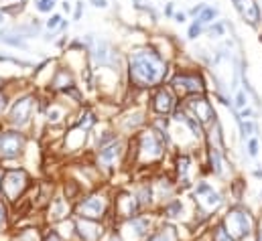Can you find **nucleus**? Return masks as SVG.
Masks as SVG:
<instances>
[{
    "instance_id": "obj_37",
    "label": "nucleus",
    "mask_w": 262,
    "mask_h": 241,
    "mask_svg": "<svg viewBox=\"0 0 262 241\" xmlns=\"http://www.w3.org/2000/svg\"><path fill=\"white\" fill-rule=\"evenodd\" d=\"M254 241H262V217L256 221V235H254Z\"/></svg>"
},
{
    "instance_id": "obj_30",
    "label": "nucleus",
    "mask_w": 262,
    "mask_h": 241,
    "mask_svg": "<svg viewBox=\"0 0 262 241\" xmlns=\"http://www.w3.org/2000/svg\"><path fill=\"white\" fill-rule=\"evenodd\" d=\"M61 25H63V19H61V15H53V17L47 21V29H49V31L61 29Z\"/></svg>"
},
{
    "instance_id": "obj_3",
    "label": "nucleus",
    "mask_w": 262,
    "mask_h": 241,
    "mask_svg": "<svg viewBox=\"0 0 262 241\" xmlns=\"http://www.w3.org/2000/svg\"><path fill=\"white\" fill-rule=\"evenodd\" d=\"M224 227L230 231V235L236 241H254L256 235V219L252 215V211L244 205H232L226 215L222 217Z\"/></svg>"
},
{
    "instance_id": "obj_25",
    "label": "nucleus",
    "mask_w": 262,
    "mask_h": 241,
    "mask_svg": "<svg viewBox=\"0 0 262 241\" xmlns=\"http://www.w3.org/2000/svg\"><path fill=\"white\" fill-rule=\"evenodd\" d=\"M41 241H65V239H63V235L57 231L55 225H49V227L43 231V239H41Z\"/></svg>"
},
{
    "instance_id": "obj_14",
    "label": "nucleus",
    "mask_w": 262,
    "mask_h": 241,
    "mask_svg": "<svg viewBox=\"0 0 262 241\" xmlns=\"http://www.w3.org/2000/svg\"><path fill=\"white\" fill-rule=\"evenodd\" d=\"M183 215H185V201H183L181 197L171 199V201H167V203L161 207V217H163L167 223L179 221V219H183Z\"/></svg>"
},
{
    "instance_id": "obj_6",
    "label": "nucleus",
    "mask_w": 262,
    "mask_h": 241,
    "mask_svg": "<svg viewBox=\"0 0 262 241\" xmlns=\"http://www.w3.org/2000/svg\"><path fill=\"white\" fill-rule=\"evenodd\" d=\"M193 201L197 205V211L205 217L214 215V211H218L222 205H224V197L220 191L214 189V185L205 183V181H199L195 187H193Z\"/></svg>"
},
{
    "instance_id": "obj_20",
    "label": "nucleus",
    "mask_w": 262,
    "mask_h": 241,
    "mask_svg": "<svg viewBox=\"0 0 262 241\" xmlns=\"http://www.w3.org/2000/svg\"><path fill=\"white\" fill-rule=\"evenodd\" d=\"M51 86L55 88V90H71L73 88V77H71V73L65 69V67H61V69H57L55 71V75H53V79H51Z\"/></svg>"
},
{
    "instance_id": "obj_28",
    "label": "nucleus",
    "mask_w": 262,
    "mask_h": 241,
    "mask_svg": "<svg viewBox=\"0 0 262 241\" xmlns=\"http://www.w3.org/2000/svg\"><path fill=\"white\" fill-rule=\"evenodd\" d=\"M216 15H218V9H207V7H205V9H203V13L199 15V19H197V21H199L201 25H205V23L214 21V19H216Z\"/></svg>"
},
{
    "instance_id": "obj_44",
    "label": "nucleus",
    "mask_w": 262,
    "mask_h": 241,
    "mask_svg": "<svg viewBox=\"0 0 262 241\" xmlns=\"http://www.w3.org/2000/svg\"><path fill=\"white\" fill-rule=\"evenodd\" d=\"M0 195H3V169H0Z\"/></svg>"
},
{
    "instance_id": "obj_46",
    "label": "nucleus",
    "mask_w": 262,
    "mask_h": 241,
    "mask_svg": "<svg viewBox=\"0 0 262 241\" xmlns=\"http://www.w3.org/2000/svg\"><path fill=\"white\" fill-rule=\"evenodd\" d=\"M0 23H3V13H0Z\"/></svg>"
},
{
    "instance_id": "obj_10",
    "label": "nucleus",
    "mask_w": 262,
    "mask_h": 241,
    "mask_svg": "<svg viewBox=\"0 0 262 241\" xmlns=\"http://www.w3.org/2000/svg\"><path fill=\"white\" fill-rule=\"evenodd\" d=\"M124 152H126V150H124V144H122L120 140H116V142H112V144L100 148V150H98V156H96L98 171H102V173H106V175L114 173L116 165L124 158Z\"/></svg>"
},
{
    "instance_id": "obj_15",
    "label": "nucleus",
    "mask_w": 262,
    "mask_h": 241,
    "mask_svg": "<svg viewBox=\"0 0 262 241\" xmlns=\"http://www.w3.org/2000/svg\"><path fill=\"white\" fill-rule=\"evenodd\" d=\"M146 241H181V235L177 231V227H175L173 223H161L148 237Z\"/></svg>"
},
{
    "instance_id": "obj_36",
    "label": "nucleus",
    "mask_w": 262,
    "mask_h": 241,
    "mask_svg": "<svg viewBox=\"0 0 262 241\" xmlns=\"http://www.w3.org/2000/svg\"><path fill=\"white\" fill-rule=\"evenodd\" d=\"M246 106V96H244V92H238L236 94V108H244Z\"/></svg>"
},
{
    "instance_id": "obj_32",
    "label": "nucleus",
    "mask_w": 262,
    "mask_h": 241,
    "mask_svg": "<svg viewBox=\"0 0 262 241\" xmlns=\"http://www.w3.org/2000/svg\"><path fill=\"white\" fill-rule=\"evenodd\" d=\"M47 116H49L47 120H49L51 124H57V122L61 120V116H63V112H61L59 108H53V110H49V114H47Z\"/></svg>"
},
{
    "instance_id": "obj_31",
    "label": "nucleus",
    "mask_w": 262,
    "mask_h": 241,
    "mask_svg": "<svg viewBox=\"0 0 262 241\" xmlns=\"http://www.w3.org/2000/svg\"><path fill=\"white\" fill-rule=\"evenodd\" d=\"M258 138H248V156L250 158H256L258 156Z\"/></svg>"
},
{
    "instance_id": "obj_34",
    "label": "nucleus",
    "mask_w": 262,
    "mask_h": 241,
    "mask_svg": "<svg viewBox=\"0 0 262 241\" xmlns=\"http://www.w3.org/2000/svg\"><path fill=\"white\" fill-rule=\"evenodd\" d=\"M199 33H201V23H199V21H195V23L191 25V29H189V37H191V39H197V37H199Z\"/></svg>"
},
{
    "instance_id": "obj_11",
    "label": "nucleus",
    "mask_w": 262,
    "mask_h": 241,
    "mask_svg": "<svg viewBox=\"0 0 262 241\" xmlns=\"http://www.w3.org/2000/svg\"><path fill=\"white\" fill-rule=\"evenodd\" d=\"M71 217H73V203H69L61 195H55L49 201V205H47V217H45V221L49 225H57V223L67 221Z\"/></svg>"
},
{
    "instance_id": "obj_12",
    "label": "nucleus",
    "mask_w": 262,
    "mask_h": 241,
    "mask_svg": "<svg viewBox=\"0 0 262 241\" xmlns=\"http://www.w3.org/2000/svg\"><path fill=\"white\" fill-rule=\"evenodd\" d=\"M31 112H33V98H21L15 102L13 110H11V116H9V122L15 126V128H25L31 120Z\"/></svg>"
},
{
    "instance_id": "obj_23",
    "label": "nucleus",
    "mask_w": 262,
    "mask_h": 241,
    "mask_svg": "<svg viewBox=\"0 0 262 241\" xmlns=\"http://www.w3.org/2000/svg\"><path fill=\"white\" fill-rule=\"evenodd\" d=\"M189 169H191V158H189L187 154H181V156L177 158V177H179V181L183 183V187H189V179H187Z\"/></svg>"
},
{
    "instance_id": "obj_21",
    "label": "nucleus",
    "mask_w": 262,
    "mask_h": 241,
    "mask_svg": "<svg viewBox=\"0 0 262 241\" xmlns=\"http://www.w3.org/2000/svg\"><path fill=\"white\" fill-rule=\"evenodd\" d=\"M209 171L216 177L224 175V154L220 148H214V146H209Z\"/></svg>"
},
{
    "instance_id": "obj_8",
    "label": "nucleus",
    "mask_w": 262,
    "mask_h": 241,
    "mask_svg": "<svg viewBox=\"0 0 262 241\" xmlns=\"http://www.w3.org/2000/svg\"><path fill=\"white\" fill-rule=\"evenodd\" d=\"M136 154L144 160V163H152V160L163 158L165 154V146L163 140L156 132H144L142 136L136 138Z\"/></svg>"
},
{
    "instance_id": "obj_9",
    "label": "nucleus",
    "mask_w": 262,
    "mask_h": 241,
    "mask_svg": "<svg viewBox=\"0 0 262 241\" xmlns=\"http://www.w3.org/2000/svg\"><path fill=\"white\" fill-rule=\"evenodd\" d=\"M73 219H75V241H104L110 229L106 223L100 221L81 219V217H73Z\"/></svg>"
},
{
    "instance_id": "obj_5",
    "label": "nucleus",
    "mask_w": 262,
    "mask_h": 241,
    "mask_svg": "<svg viewBox=\"0 0 262 241\" xmlns=\"http://www.w3.org/2000/svg\"><path fill=\"white\" fill-rule=\"evenodd\" d=\"M161 223L154 219V215L148 213H140L132 219H126L122 223H118L114 229L120 233V237L124 241H146V237L159 227ZM112 229V227H110Z\"/></svg>"
},
{
    "instance_id": "obj_18",
    "label": "nucleus",
    "mask_w": 262,
    "mask_h": 241,
    "mask_svg": "<svg viewBox=\"0 0 262 241\" xmlns=\"http://www.w3.org/2000/svg\"><path fill=\"white\" fill-rule=\"evenodd\" d=\"M94 55H96V59H98V63H100V65H116V61H118V55L114 53L112 45H110V43H106V41H102V39H98V41H96Z\"/></svg>"
},
{
    "instance_id": "obj_40",
    "label": "nucleus",
    "mask_w": 262,
    "mask_h": 241,
    "mask_svg": "<svg viewBox=\"0 0 262 241\" xmlns=\"http://www.w3.org/2000/svg\"><path fill=\"white\" fill-rule=\"evenodd\" d=\"M7 104H9V98H7V96H0V112L7 108Z\"/></svg>"
},
{
    "instance_id": "obj_17",
    "label": "nucleus",
    "mask_w": 262,
    "mask_h": 241,
    "mask_svg": "<svg viewBox=\"0 0 262 241\" xmlns=\"http://www.w3.org/2000/svg\"><path fill=\"white\" fill-rule=\"evenodd\" d=\"M232 3H234V7L238 9V13L242 15V19H244L246 23H250V25H256V23H258L260 11H258V7H256L254 0H232Z\"/></svg>"
},
{
    "instance_id": "obj_4",
    "label": "nucleus",
    "mask_w": 262,
    "mask_h": 241,
    "mask_svg": "<svg viewBox=\"0 0 262 241\" xmlns=\"http://www.w3.org/2000/svg\"><path fill=\"white\" fill-rule=\"evenodd\" d=\"M31 187V177L23 167L3 169V199L9 205H17Z\"/></svg>"
},
{
    "instance_id": "obj_45",
    "label": "nucleus",
    "mask_w": 262,
    "mask_h": 241,
    "mask_svg": "<svg viewBox=\"0 0 262 241\" xmlns=\"http://www.w3.org/2000/svg\"><path fill=\"white\" fill-rule=\"evenodd\" d=\"M167 15H169V17L173 15V5H167Z\"/></svg>"
},
{
    "instance_id": "obj_42",
    "label": "nucleus",
    "mask_w": 262,
    "mask_h": 241,
    "mask_svg": "<svg viewBox=\"0 0 262 241\" xmlns=\"http://www.w3.org/2000/svg\"><path fill=\"white\" fill-rule=\"evenodd\" d=\"M254 177H256V179H262V169H256V171H254Z\"/></svg>"
},
{
    "instance_id": "obj_41",
    "label": "nucleus",
    "mask_w": 262,
    "mask_h": 241,
    "mask_svg": "<svg viewBox=\"0 0 262 241\" xmlns=\"http://www.w3.org/2000/svg\"><path fill=\"white\" fill-rule=\"evenodd\" d=\"M175 21H177V23H185V15H183V13H177V15H175Z\"/></svg>"
},
{
    "instance_id": "obj_24",
    "label": "nucleus",
    "mask_w": 262,
    "mask_h": 241,
    "mask_svg": "<svg viewBox=\"0 0 262 241\" xmlns=\"http://www.w3.org/2000/svg\"><path fill=\"white\" fill-rule=\"evenodd\" d=\"M11 229V209H9V203L0 199V235L9 233Z\"/></svg>"
},
{
    "instance_id": "obj_19",
    "label": "nucleus",
    "mask_w": 262,
    "mask_h": 241,
    "mask_svg": "<svg viewBox=\"0 0 262 241\" xmlns=\"http://www.w3.org/2000/svg\"><path fill=\"white\" fill-rule=\"evenodd\" d=\"M152 108L159 112V114H169L173 110V96L169 90H161L154 100H152Z\"/></svg>"
},
{
    "instance_id": "obj_27",
    "label": "nucleus",
    "mask_w": 262,
    "mask_h": 241,
    "mask_svg": "<svg viewBox=\"0 0 262 241\" xmlns=\"http://www.w3.org/2000/svg\"><path fill=\"white\" fill-rule=\"evenodd\" d=\"M238 124H240V132L244 138H250L254 134V124L250 120H238Z\"/></svg>"
},
{
    "instance_id": "obj_7",
    "label": "nucleus",
    "mask_w": 262,
    "mask_h": 241,
    "mask_svg": "<svg viewBox=\"0 0 262 241\" xmlns=\"http://www.w3.org/2000/svg\"><path fill=\"white\" fill-rule=\"evenodd\" d=\"M27 146V138L19 130H9L0 134V160H17Z\"/></svg>"
},
{
    "instance_id": "obj_43",
    "label": "nucleus",
    "mask_w": 262,
    "mask_h": 241,
    "mask_svg": "<svg viewBox=\"0 0 262 241\" xmlns=\"http://www.w3.org/2000/svg\"><path fill=\"white\" fill-rule=\"evenodd\" d=\"M63 11H65V13H69V11H71V7H69V3H67V0L63 3Z\"/></svg>"
},
{
    "instance_id": "obj_16",
    "label": "nucleus",
    "mask_w": 262,
    "mask_h": 241,
    "mask_svg": "<svg viewBox=\"0 0 262 241\" xmlns=\"http://www.w3.org/2000/svg\"><path fill=\"white\" fill-rule=\"evenodd\" d=\"M173 86L177 88V90L191 92V94H197V92L203 90V82H201L197 75H185V73H181V75L175 77V79H173Z\"/></svg>"
},
{
    "instance_id": "obj_2",
    "label": "nucleus",
    "mask_w": 262,
    "mask_h": 241,
    "mask_svg": "<svg viewBox=\"0 0 262 241\" xmlns=\"http://www.w3.org/2000/svg\"><path fill=\"white\" fill-rule=\"evenodd\" d=\"M73 217L106 223L112 219V199L106 191H92L73 205Z\"/></svg>"
},
{
    "instance_id": "obj_1",
    "label": "nucleus",
    "mask_w": 262,
    "mask_h": 241,
    "mask_svg": "<svg viewBox=\"0 0 262 241\" xmlns=\"http://www.w3.org/2000/svg\"><path fill=\"white\" fill-rule=\"evenodd\" d=\"M130 82L136 88H152L163 82L167 73V65L161 55L152 49H138L130 55Z\"/></svg>"
},
{
    "instance_id": "obj_29",
    "label": "nucleus",
    "mask_w": 262,
    "mask_h": 241,
    "mask_svg": "<svg viewBox=\"0 0 262 241\" xmlns=\"http://www.w3.org/2000/svg\"><path fill=\"white\" fill-rule=\"evenodd\" d=\"M55 7V0H37V11L39 13H51Z\"/></svg>"
},
{
    "instance_id": "obj_48",
    "label": "nucleus",
    "mask_w": 262,
    "mask_h": 241,
    "mask_svg": "<svg viewBox=\"0 0 262 241\" xmlns=\"http://www.w3.org/2000/svg\"><path fill=\"white\" fill-rule=\"evenodd\" d=\"M0 86H3V82H0Z\"/></svg>"
},
{
    "instance_id": "obj_49",
    "label": "nucleus",
    "mask_w": 262,
    "mask_h": 241,
    "mask_svg": "<svg viewBox=\"0 0 262 241\" xmlns=\"http://www.w3.org/2000/svg\"><path fill=\"white\" fill-rule=\"evenodd\" d=\"M199 241H203V239H199Z\"/></svg>"
},
{
    "instance_id": "obj_33",
    "label": "nucleus",
    "mask_w": 262,
    "mask_h": 241,
    "mask_svg": "<svg viewBox=\"0 0 262 241\" xmlns=\"http://www.w3.org/2000/svg\"><path fill=\"white\" fill-rule=\"evenodd\" d=\"M234 189H232V195L236 197V199H242V191H244V183L242 181H234V185H232Z\"/></svg>"
},
{
    "instance_id": "obj_47",
    "label": "nucleus",
    "mask_w": 262,
    "mask_h": 241,
    "mask_svg": "<svg viewBox=\"0 0 262 241\" xmlns=\"http://www.w3.org/2000/svg\"><path fill=\"white\" fill-rule=\"evenodd\" d=\"M260 197H262V191H260Z\"/></svg>"
},
{
    "instance_id": "obj_35",
    "label": "nucleus",
    "mask_w": 262,
    "mask_h": 241,
    "mask_svg": "<svg viewBox=\"0 0 262 241\" xmlns=\"http://www.w3.org/2000/svg\"><path fill=\"white\" fill-rule=\"evenodd\" d=\"M209 35H212V37H214V35H216V37L224 35V25H222V23H218L216 27H212V29H209Z\"/></svg>"
},
{
    "instance_id": "obj_22",
    "label": "nucleus",
    "mask_w": 262,
    "mask_h": 241,
    "mask_svg": "<svg viewBox=\"0 0 262 241\" xmlns=\"http://www.w3.org/2000/svg\"><path fill=\"white\" fill-rule=\"evenodd\" d=\"M209 241H236V239L230 235V231L224 227V223L220 219L209 227Z\"/></svg>"
},
{
    "instance_id": "obj_38",
    "label": "nucleus",
    "mask_w": 262,
    "mask_h": 241,
    "mask_svg": "<svg viewBox=\"0 0 262 241\" xmlns=\"http://www.w3.org/2000/svg\"><path fill=\"white\" fill-rule=\"evenodd\" d=\"M92 5H94L96 9H106V7H108V0H92Z\"/></svg>"
},
{
    "instance_id": "obj_39",
    "label": "nucleus",
    "mask_w": 262,
    "mask_h": 241,
    "mask_svg": "<svg viewBox=\"0 0 262 241\" xmlns=\"http://www.w3.org/2000/svg\"><path fill=\"white\" fill-rule=\"evenodd\" d=\"M81 9H83V3L79 0V3H77V9H75V21H79V19H81Z\"/></svg>"
},
{
    "instance_id": "obj_26",
    "label": "nucleus",
    "mask_w": 262,
    "mask_h": 241,
    "mask_svg": "<svg viewBox=\"0 0 262 241\" xmlns=\"http://www.w3.org/2000/svg\"><path fill=\"white\" fill-rule=\"evenodd\" d=\"M96 124V116L92 114V112H85L83 116H81V120H79V124H77V128H81V130H90L92 126Z\"/></svg>"
},
{
    "instance_id": "obj_13",
    "label": "nucleus",
    "mask_w": 262,
    "mask_h": 241,
    "mask_svg": "<svg viewBox=\"0 0 262 241\" xmlns=\"http://www.w3.org/2000/svg\"><path fill=\"white\" fill-rule=\"evenodd\" d=\"M187 108L193 112L195 120L199 118V122H201V124H205V122H209L212 118H216L212 104H209L207 100H203V98H197V96L189 98V100H187Z\"/></svg>"
}]
</instances>
